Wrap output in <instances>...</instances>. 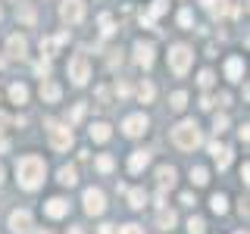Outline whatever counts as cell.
Listing matches in <instances>:
<instances>
[{"label":"cell","mask_w":250,"mask_h":234,"mask_svg":"<svg viewBox=\"0 0 250 234\" xmlns=\"http://www.w3.org/2000/svg\"><path fill=\"white\" fill-rule=\"evenodd\" d=\"M209 206H213V213H216V215H225V213H229V197H225V194H213Z\"/></svg>","instance_id":"obj_24"},{"label":"cell","mask_w":250,"mask_h":234,"mask_svg":"<svg viewBox=\"0 0 250 234\" xmlns=\"http://www.w3.org/2000/svg\"><path fill=\"white\" fill-rule=\"evenodd\" d=\"M119 234H144V228H141V225H122Z\"/></svg>","instance_id":"obj_38"},{"label":"cell","mask_w":250,"mask_h":234,"mask_svg":"<svg viewBox=\"0 0 250 234\" xmlns=\"http://www.w3.org/2000/svg\"><path fill=\"white\" fill-rule=\"evenodd\" d=\"M0 16H3V13H0Z\"/></svg>","instance_id":"obj_51"},{"label":"cell","mask_w":250,"mask_h":234,"mask_svg":"<svg viewBox=\"0 0 250 234\" xmlns=\"http://www.w3.org/2000/svg\"><path fill=\"white\" fill-rule=\"evenodd\" d=\"M6 150H10V140H6L3 135H0V153H6Z\"/></svg>","instance_id":"obj_44"},{"label":"cell","mask_w":250,"mask_h":234,"mask_svg":"<svg viewBox=\"0 0 250 234\" xmlns=\"http://www.w3.org/2000/svg\"><path fill=\"white\" fill-rule=\"evenodd\" d=\"M125 194H128V206L131 209H144V203H147L144 187H131V191H125Z\"/></svg>","instance_id":"obj_20"},{"label":"cell","mask_w":250,"mask_h":234,"mask_svg":"<svg viewBox=\"0 0 250 234\" xmlns=\"http://www.w3.org/2000/svg\"><path fill=\"white\" fill-rule=\"evenodd\" d=\"M200 109H213V97H200Z\"/></svg>","instance_id":"obj_42"},{"label":"cell","mask_w":250,"mask_h":234,"mask_svg":"<svg viewBox=\"0 0 250 234\" xmlns=\"http://www.w3.org/2000/svg\"><path fill=\"white\" fill-rule=\"evenodd\" d=\"M122 131L128 137H141L147 131V116L144 113H135V116H125V122H122Z\"/></svg>","instance_id":"obj_8"},{"label":"cell","mask_w":250,"mask_h":234,"mask_svg":"<svg viewBox=\"0 0 250 234\" xmlns=\"http://www.w3.org/2000/svg\"><path fill=\"white\" fill-rule=\"evenodd\" d=\"M35 72L41 75V78H44V75H50V59H38V62H35Z\"/></svg>","instance_id":"obj_37"},{"label":"cell","mask_w":250,"mask_h":234,"mask_svg":"<svg viewBox=\"0 0 250 234\" xmlns=\"http://www.w3.org/2000/svg\"><path fill=\"white\" fill-rule=\"evenodd\" d=\"M10 100H13V103H25V100H28V88L22 81L10 84Z\"/></svg>","instance_id":"obj_23"},{"label":"cell","mask_w":250,"mask_h":234,"mask_svg":"<svg viewBox=\"0 0 250 234\" xmlns=\"http://www.w3.org/2000/svg\"><path fill=\"white\" fill-rule=\"evenodd\" d=\"M104 209H106L104 191H97V187H88V191H84V213H88V215H100Z\"/></svg>","instance_id":"obj_7"},{"label":"cell","mask_w":250,"mask_h":234,"mask_svg":"<svg viewBox=\"0 0 250 234\" xmlns=\"http://www.w3.org/2000/svg\"><path fill=\"white\" fill-rule=\"evenodd\" d=\"M38 234H50V231H38Z\"/></svg>","instance_id":"obj_49"},{"label":"cell","mask_w":250,"mask_h":234,"mask_svg":"<svg viewBox=\"0 0 250 234\" xmlns=\"http://www.w3.org/2000/svg\"><path fill=\"white\" fill-rule=\"evenodd\" d=\"M78 181V172L72 169V166H62L60 169V184H66V187H72Z\"/></svg>","instance_id":"obj_26"},{"label":"cell","mask_w":250,"mask_h":234,"mask_svg":"<svg viewBox=\"0 0 250 234\" xmlns=\"http://www.w3.org/2000/svg\"><path fill=\"white\" fill-rule=\"evenodd\" d=\"M156 181H160V191H166V187H175L178 172L172 169V166H160V169H156Z\"/></svg>","instance_id":"obj_15"},{"label":"cell","mask_w":250,"mask_h":234,"mask_svg":"<svg viewBox=\"0 0 250 234\" xmlns=\"http://www.w3.org/2000/svg\"><path fill=\"white\" fill-rule=\"evenodd\" d=\"M44 213L50 215V218H62V215L69 213V203L62 200V197H53V200H47V203H44Z\"/></svg>","instance_id":"obj_16"},{"label":"cell","mask_w":250,"mask_h":234,"mask_svg":"<svg viewBox=\"0 0 250 234\" xmlns=\"http://www.w3.org/2000/svg\"><path fill=\"white\" fill-rule=\"evenodd\" d=\"M16 13H19V19L25 22V25H35V10H31L28 3H19V10H16Z\"/></svg>","instance_id":"obj_30"},{"label":"cell","mask_w":250,"mask_h":234,"mask_svg":"<svg viewBox=\"0 0 250 234\" xmlns=\"http://www.w3.org/2000/svg\"><path fill=\"white\" fill-rule=\"evenodd\" d=\"M147 162H150V150H135L128 159V172H141Z\"/></svg>","instance_id":"obj_18"},{"label":"cell","mask_w":250,"mask_h":234,"mask_svg":"<svg viewBox=\"0 0 250 234\" xmlns=\"http://www.w3.org/2000/svg\"><path fill=\"white\" fill-rule=\"evenodd\" d=\"M47 140H50V147H53L57 153L69 150V147H72V128H69L66 122L47 119Z\"/></svg>","instance_id":"obj_3"},{"label":"cell","mask_w":250,"mask_h":234,"mask_svg":"<svg viewBox=\"0 0 250 234\" xmlns=\"http://www.w3.org/2000/svg\"><path fill=\"white\" fill-rule=\"evenodd\" d=\"M109 135H113V131H109V125H106V122H94V125H91V137L97 140V144L109 140Z\"/></svg>","instance_id":"obj_22"},{"label":"cell","mask_w":250,"mask_h":234,"mask_svg":"<svg viewBox=\"0 0 250 234\" xmlns=\"http://www.w3.org/2000/svg\"><path fill=\"white\" fill-rule=\"evenodd\" d=\"M44 175H47V166H44L41 156H22L16 162V181L25 191H38L44 184Z\"/></svg>","instance_id":"obj_1"},{"label":"cell","mask_w":250,"mask_h":234,"mask_svg":"<svg viewBox=\"0 0 250 234\" xmlns=\"http://www.w3.org/2000/svg\"><path fill=\"white\" fill-rule=\"evenodd\" d=\"M13 119H10V116H6V113H0V131H3V125H10Z\"/></svg>","instance_id":"obj_45"},{"label":"cell","mask_w":250,"mask_h":234,"mask_svg":"<svg viewBox=\"0 0 250 234\" xmlns=\"http://www.w3.org/2000/svg\"><path fill=\"white\" fill-rule=\"evenodd\" d=\"M182 203H185V206H194L197 200H194V194H188V191H185V194H182Z\"/></svg>","instance_id":"obj_41"},{"label":"cell","mask_w":250,"mask_h":234,"mask_svg":"<svg viewBox=\"0 0 250 234\" xmlns=\"http://www.w3.org/2000/svg\"><path fill=\"white\" fill-rule=\"evenodd\" d=\"M100 31H104V35H113L116 31V22H113L109 13H100Z\"/></svg>","instance_id":"obj_31"},{"label":"cell","mask_w":250,"mask_h":234,"mask_svg":"<svg viewBox=\"0 0 250 234\" xmlns=\"http://www.w3.org/2000/svg\"><path fill=\"white\" fill-rule=\"evenodd\" d=\"M188 234H207V222L200 215H191L188 218Z\"/></svg>","instance_id":"obj_27"},{"label":"cell","mask_w":250,"mask_h":234,"mask_svg":"<svg viewBox=\"0 0 250 234\" xmlns=\"http://www.w3.org/2000/svg\"><path fill=\"white\" fill-rule=\"evenodd\" d=\"M25 50H28V41L22 35L6 38V53H10V59H25Z\"/></svg>","instance_id":"obj_10"},{"label":"cell","mask_w":250,"mask_h":234,"mask_svg":"<svg viewBox=\"0 0 250 234\" xmlns=\"http://www.w3.org/2000/svg\"><path fill=\"white\" fill-rule=\"evenodd\" d=\"M60 19L69 25H78L84 19V0H60Z\"/></svg>","instance_id":"obj_6"},{"label":"cell","mask_w":250,"mask_h":234,"mask_svg":"<svg viewBox=\"0 0 250 234\" xmlns=\"http://www.w3.org/2000/svg\"><path fill=\"white\" fill-rule=\"evenodd\" d=\"M234 234H247V231H234Z\"/></svg>","instance_id":"obj_50"},{"label":"cell","mask_w":250,"mask_h":234,"mask_svg":"<svg viewBox=\"0 0 250 234\" xmlns=\"http://www.w3.org/2000/svg\"><path fill=\"white\" fill-rule=\"evenodd\" d=\"M135 62H138L141 69H150V66H153V44L138 41V44H135Z\"/></svg>","instance_id":"obj_11"},{"label":"cell","mask_w":250,"mask_h":234,"mask_svg":"<svg viewBox=\"0 0 250 234\" xmlns=\"http://www.w3.org/2000/svg\"><path fill=\"white\" fill-rule=\"evenodd\" d=\"M225 75H229V81H241V75H244V62H241L238 57H231L229 62H225Z\"/></svg>","instance_id":"obj_19"},{"label":"cell","mask_w":250,"mask_h":234,"mask_svg":"<svg viewBox=\"0 0 250 234\" xmlns=\"http://www.w3.org/2000/svg\"><path fill=\"white\" fill-rule=\"evenodd\" d=\"M166 10H169V0H153L150 13H147V16H141V22H144V25L150 28V25H153V19H160V16L166 13Z\"/></svg>","instance_id":"obj_17"},{"label":"cell","mask_w":250,"mask_h":234,"mask_svg":"<svg viewBox=\"0 0 250 234\" xmlns=\"http://www.w3.org/2000/svg\"><path fill=\"white\" fill-rule=\"evenodd\" d=\"M247 175H250V166H247V162H244V166H241V178H244V184L250 181V178H247Z\"/></svg>","instance_id":"obj_43"},{"label":"cell","mask_w":250,"mask_h":234,"mask_svg":"<svg viewBox=\"0 0 250 234\" xmlns=\"http://www.w3.org/2000/svg\"><path fill=\"white\" fill-rule=\"evenodd\" d=\"M0 184H3V166H0Z\"/></svg>","instance_id":"obj_48"},{"label":"cell","mask_w":250,"mask_h":234,"mask_svg":"<svg viewBox=\"0 0 250 234\" xmlns=\"http://www.w3.org/2000/svg\"><path fill=\"white\" fill-rule=\"evenodd\" d=\"M153 97H156V88H153L150 81H141L138 84V100H141V103H150Z\"/></svg>","instance_id":"obj_25"},{"label":"cell","mask_w":250,"mask_h":234,"mask_svg":"<svg viewBox=\"0 0 250 234\" xmlns=\"http://www.w3.org/2000/svg\"><path fill=\"white\" fill-rule=\"evenodd\" d=\"M10 231L13 234H28L31 231V213L28 209H16V213H10Z\"/></svg>","instance_id":"obj_9"},{"label":"cell","mask_w":250,"mask_h":234,"mask_svg":"<svg viewBox=\"0 0 250 234\" xmlns=\"http://www.w3.org/2000/svg\"><path fill=\"white\" fill-rule=\"evenodd\" d=\"M200 140L203 137H200V128H197L194 119H185L172 128V144H175L178 150H194V147H200Z\"/></svg>","instance_id":"obj_2"},{"label":"cell","mask_w":250,"mask_h":234,"mask_svg":"<svg viewBox=\"0 0 250 234\" xmlns=\"http://www.w3.org/2000/svg\"><path fill=\"white\" fill-rule=\"evenodd\" d=\"M209 153L216 156V166H219V172L231 166V147H219L216 140H213V144H209Z\"/></svg>","instance_id":"obj_14"},{"label":"cell","mask_w":250,"mask_h":234,"mask_svg":"<svg viewBox=\"0 0 250 234\" xmlns=\"http://www.w3.org/2000/svg\"><path fill=\"white\" fill-rule=\"evenodd\" d=\"M100 234H116V231H113V225H100Z\"/></svg>","instance_id":"obj_46"},{"label":"cell","mask_w":250,"mask_h":234,"mask_svg":"<svg viewBox=\"0 0 250 234\" xmlns=\"http://www.w3.org/2000/svg\"><path fill=\"white\" fill-rule=\"evenodd\" d=\"M82 116H84V103H78V106L72 109V116H69V122H78Z\"/></svg>","instance_id":"obj_40"},{"label":"cell","mask_w":250,"mask_h":234,"mask_svg":"<svg viewBox=\"0 0 250 234\" xmlns=\"http://www.w3.org/2000/svg\"><path fill=\"white\" fill-rule=\"evenodd\" d=\"M60 97H62V88L57 81H50V78H44V81H41V100H44V103H57Z\"/></svg>","instance_id":"obj_13"},{"label":"cell","mask_w":250,"mask_h":234,"mask_svg":"<svg viewBox=\"0 0 250 234\" xmlns=\"http://www.w3.org/2000/svg\"><path fill=\"white\" fill-rule=\"evenodd\" d=\"M169 106L175 109V113H182V109L188 106V94L185 91H175V94H172V100H169Z\"/></svg>","instance_id":"obj_28"},{"label":"cell","mask_w":250,"mask_h":234,"mask_svg":"<svg viewBox=\"0 0 250 234\" xmlns=\"http://www.w3.org/2000/svg\"><path fill=\"white\" fill-rule=\"evenodd\" d=\"M57 38H41V53H47V57H53L57 53Z\"/></svg>","instance_id":"obj_32"},{"label":"cell","mask_w":250,"mask_h":234,"mask_svg":"<svg viewBox=\"0 0 250 234\" xmlns=\"http://www.w3.org/2000/svg\"><path fill=\"white\" fill-rule=\"evenodd\" d=\"M69 78H72V84H84L91 78V62L84 53H75L72 59H69Z\"/></svg>","instance_id":"obj_5"},{"label":"cell","mask_w":250,"mask_h":234,"mask_svg":"<svg viewBox=\"0 0 250 234\" xmlns=\"http://www.w3.org/2000/svg\"><path fill=\"white\" fill-rule=\"evenodd\" d=\"M178 25H182V28H191V25H194L191 10H182V13H178Z\"/></svg>","instance_id":"obj_35"},{"label":"cell","mask_w":250,"mask_h":234,"mask_svg":"<svg viewBox=\"0 0 250 234\" xmlns=\"http://www.w3.org/2000/svg\"><path fill=\"white\" fill-rule=\"evenodd\" d=\"M69 234H82V228H69Z\"/></svg>","instance_id":"obj_47"},{"label":"cell","mask_w":250,"mask_h":234,"mask_svg":"<svg viewBox=\"0 0 250 234\" xmlns=\"http://www.w3.org/2000/svg\"><path fill=\"white\" fill-rule=\"evenodd\" d=\"M191 181L197 184V187H203V184L209 181V172L203 169V166H197V169H191Z\"/></svg>","instance_id":"obj_29"},{"label":"cell","mask_w":250,"mask_h":234,"mask_svg":"<svg viewBox=\"0 0 250 234\" xmlns=\"http://www.w3.org/2000/svg\"><path fill=\"white\" fill-rule=\"evenodd\" d=\"M225 128H229V116H216L213 119V135H222Z\"/></svg>","instance_id":"obj_34"},{"label":"cell","mask_w":250,"mask_h":234,"mask_svg":"<svg viewBox=\"0 0 250 234\" xmlns=\"http://www.w3.org/2000/svg\"><path fill=\"white\" fill-rule=\"evenodd\" d=\"M191 59H194V53H191V47L188 44H175L169 50V69H172V75H188V69H191Z\"/></svg>","instance_id":"obj_4"},{"label":"cell","mask_w":250,"mask_h":234,"mask_svg":"<svg viewBox=\"0 0 250 234\" xmlns=\"http://www.w3.org/2000/svg\"><path fill=\"white\" fill-rule=\"evenodd\" d=\"M175 222H178V215L172 213V209H160V215H156V225H160L163 231H169V228H175Z\"/></svg>","instance_id":"obj_21"},{"label":"cell","mask_w":250,"mask_h":234,"mask_svg":"<svg viewBox=\"0 0 250 234\" xmlns=\"http://www.w3.org/2000/svg\"><path fill=\"white\" fill-rule=\"evenodd\" d=\"M113 166H116L113 156H106V153H104V156H97V169L104 172V175H106V172H113Z\"/></svg>","instance_id":"obj_33"},{"label":"cell","mask_w":250,"mask_h":234,"mask_svg":"<svg viewBox=\"0 0 250 234\" xmlns=\"http://www.w3.org/2000/svg\"><path fill=\"white\" fill-rule=\"evenodd\" d=\"M128 94H131V88H128L125 81H119V84H116V97H128Z\"/></svg>","instance_id":"obj_39"},{"label":"cell","mask_w":250,"mask_h":234,"mask_svg":"<svg viewBox=\"0 0 250 234\" xmlns=\"http://www.w3.org/2000/svg\"><path fill=\"white\" fill-rule=\"evenodd\" d=\"M231 0H200V6L207 10L209 16H216V19H222V16H229L231 13Z\"/></svg>","instance_id":"obj_12"},{"label":"cell","mask_w":250,"mask_h":234,"mask_svg":"<svg viewBox=\"0 0 250 234\" xmlns=\"http://www.w3.org/2000/svg\"><path fill=\"white\" fill-rule=\"evenodd\" d=\"M213 78H216V75L209 72V69H203V72L197 75V84H200V88H209V84H213Z\"/></svg>","instance_id":"obj_36"}]
</instances>
